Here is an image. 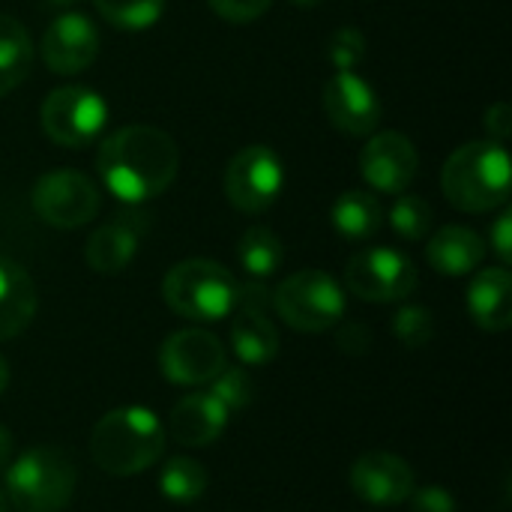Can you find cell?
I'll use <instances>...</instances> for the list:
<instances>
[{
  "label": "cell",
  "mask_w": 512,
  "mask_h": 512,
  "mask_svg": "<svg viewBox=\"0 0 512 512\" xmlns=\"http://www.w3.org/2000/svg\"><path fill=\"white\" fill-rule=\"evenodd\" d=\"M96 168L105 189L117 201L141 207L177 180L180 150L168 132L147 123H132L99 141Z\"/></svg>",
  "instance_id": "1"
},
{
  "label": "cell",
  "mask_w": 512,
  "mask_h": 512,
  "mask_svg": "<svg viewBox=\"0 0 512 512\" xmlns=\"http://www.w3.org/2000/svg\"><path fill=\"white\" fill-rule=\"evenodd\" d=\"M165 426L141 405L108 411L90 435V459L111 477H135L165 453Z\"/></svg>",
  "instance_id": "2"
},
{
  "label": "cell",
  "mask_w": 512,
  "mask_h": 512,
  "mask_svg": "<svg viewBox=\"0 0 512 512\" xmlns=\"http://www.w3.org/2000/svg\"><path fill=\"white\" fill-rule=\"evenodd\" d=\"M510 174V153L501 141H468L447 159L441 189L462 213H492L510 201Z\"/></svg>",
  "instance_id": "3"
},
{
  "label": "cell",
  "mask_w": 512,
  "mask_h": 512,
  "mask_svg": "<svg viewBox=\"0 0 512 512\" xmlns=\"http://www.w3.org/2000/svg\"><path fill=\"white\" fill-rule=\"evenodd\" d=\"M237 285L240 282L222 264L210 258H186L168 270L162 282V297L168 309L180 318L213 324L234 312Z\"/></svg>",
  "instance_id": "4"
},
{
  "label": "cell",
  "mask_w": 512,
  "mask_h": 512,
  "mask_svg": "<svg viewBox=\"0 0 512 512\" xmlns=\"http://www.w3.org/2000/svg\"><path fill=\"white\" fill-rule=\"evenodd\" d=\"M6 492L18 512H60L75 492V465L57 447H33L9 465Z\"/></svg>",
  "instance_id": "5"
},
{
  "label": "cell",
  "mask_w": 512,
  "mask_h": 512,
  "mask_svg": "<svg viewBox=\"0 0 512 512\" xmlns=\"http://www.w3.org/2000/svg\"><path fill=\"white\" fill-rule=\"evenodd\" d=\"M276 315L300 333L333 330L345 318V291L324 270H300L273 291Z\"/></svg>",
  "instance_id": "6"
},
{
  "label": "cell",
  "mask_w": 512,
  "mask_h": 512,
  "mask_svg": "<svg viewBox=\"0 0 512 512\" xmlns=\"http://www.w3.org/2000/svg\"><path fill=\"white\" fill-rule=\"evenodd\" d=\"M39 117L45 135L54 144L78 150L102 135L108 123V105L96 90L81 84H66L45 96Z\"/></svg>",
  "instance_id": "7"
},
{
  "label": "cell",
  "mask_w": 512,
  "mask_h": 512,
  "mask_svg": "<svg viewBox=\"0 0 512 512\" xmlns=\"http://www.w3.org/2000/svg\"><path fill=\"white\" fill-rule=\"evenodd\" d=\"M417 282L414 261L390 246L363 249L345 267V288L369 303H399L417 291Z\"/></svg>",
  "instance_id": "8"
},
{
  "label": "cell",
  "mask_w": 512,
  "mask_h": 512,
  "mask_svg": "<svg viewBox=\"0 0 512 512\" xmlns=\"http://www.w3.org/2000/svg\"><path fill=\"white\" fill-rule=\"evenodd\" d=\"M225 198L240 210V213H264L270 210L285 186V168L282 159L264 147V144H249L225 168L222 177Z\"/></svg>",
  "instance_id": "9"
},
{
  "label": "cell",
  "mask_w": 512,
  "mask_h": 512,
  "mask_svg": "<svg viewBox=\"0 0 512 512\" xmlns=\"http://www.w3.org/2000/svg\"><path fill=\"white\" fill-rule=\"evenodd\" d=\"M30 204L45 225L72 231V228L93 222V216L99 213V189L93 186L87 174L60 168V171L42 174L33 183Z\"/></svg>",
  "instance_id": "10"
},
{
  "label": "cell",
  "mask_w": 512,
  "mask_h": 512,
  "mask_svg": "<svg viewBox=\"0 0 512 512\" xmlns=\"http://www.w3.org/2000/svg\"><path fill=\"white\" fill-rule=\"evenodd\" d=\"M159 366L171 384L198 387V384H210L228 366V357H225V345L213 333L201 327H189L171 333L162 342Z\"/></svg>",
  "instance_id": "11"
},
{
  "label": "cell",
  "mask_w": 512,
  "mask_h": 512,
  "mask_svg": "<svg viewBox=\"0 0 512 512\" xmlns=\"http://www.w3.org/2000/svg\"><path fill=\"white\" fill-rule=\"evenodd\" d=\"M420 171V153L402 132H378L360 150V174L363 180L384 195L408 192Z\"/></svg>",
  "instance_id": "12"
},
{
  "label": "cell",
  "mask_w": 512,
  "mask_h": 512,
  "mask_svg": "<svg viewBox=\"0 0 512 512\" xmlns=\"http://www.w3.org/2000/svg\"><path fill=\"white\" fill-rule=\"evenodd\" d=\"M324 111L330 123L339 132L348 135H372L384 117V105L375 93V87L360 78L357 72H333V78L324 87Z\"/></svg>",
  "instance_id": "13"
},
{
  "label": "cell",
  "mask_w": 512,
  "mask_h": 512,
  "mask_svg": "<svg viewBox=\"0 0 512 512\" xmlns=\"http://www.w3.org/2000/svg\"><path fill=\"white\" fill-rule=\"evenodd\" d=\"M42 60L57 75L84 72L99 54V30L84 12H66L48 24L39 42Z\"/></svg>",
  "instance_id": "14"
},
{
  "label": "cell",
  "mask_w": 512,
  "mask_h": 512,
  "mask_svg": "<svg viewBox=\"0 0 512 512\" xmlns=\"http://www.w3.org/2000/svg\"><path fill=\"white\" fill-rule=\"evenodd\" d=\"M351 489L360 501L375 507H396L411 498L417 489L414 468L396 453H366L351 468Z\"/></svg>",
  "instance_id": "15"
},
{
  "label": "cell",
  "mask_w": 512,
  "mask_h": 512,
  "mask_svg": "<svg viewBox=\"0 0 512 512\" xmlns=\"http://www.w3.org/2000/svg\"><path fill=\"white\" fill-rule=\"evenodd\" d=\"M150 228V219L147 213L141 210H126V213H117L111 222H105L102 228H96L84 246V261L90 270L102 273V276H117L123 273L135 255H138V246H141V237L144 231Z\"/></svg>",
  "instance_id": "16"
},
{
  "label": "cell",
  "mask_w": 512,
  "mask_h": 512,
  "mask_svg": "<svg viewBox=\"0 0 512 512\" xmlns=\"http://www.w3.org/2000/svg\"><path fill=\"white\" fill-rule=\"evenodd\" d=\"M228 408L207 390L183 396L168 420V432L180 447H210L228 426Z\"/></svg>",
  "instance_id": "17"
},
{
  "label": "cell",
  "mask_w": 512,
  "mask_h": 512,
  "mask_svg": "<svg viewBox=\"0 0 512 512\" xmlns=\"http://www.w3.org/2000/svg\"><path fill=\"white\" fill-rule=\"evenodd\" d=\"M468 312L477 327L489 333H504L512 327V276L510 270L489 267L474 276L468 285Z\"/></svg>",
  "instance_id": "18"
},
{
  "label": "cell",
  "mask_w": 512,
  "mask_h": 512,
  "mask_svg": "<svg viewBox=\"0 0 512 512\" xmlns=\"http://www.w3.org/2000/svg\"><path fill=\"white\" fill-rule=\"evenodd\" d=\"M36 285L12 258L0 255V342L21 336L36 318Z\"/></svg>",
  "instance_id": "19"
},
{
  "label": "cell",
  "mask_w": 512,
  "mask_h": 512,
  "mask_svg": "<svg viewBox=\"0 0 512 512\" xmlns=\"http://www.w3.org/2000/svg\"><path fill=\"white\" fill-rule=\"evenodd\" d=\"M426 258L444 276H468L483 264L486 240L465 225H447L438 234H432Z\"/></svg>",
  "instance_id": "20"
},
{
  "label": "cell",
  "mask_w": 512,
  "mask_h": 512,
  "mask_svg": "<svg viewBox=\"0 0 512 512\" xmlns=\"http://www.w3.org/2000/svg\"><path fill=\"white\" fill-rule=\"evenodd\" d=\"M384 225V207L378 204L375 195L363 192V189H348L336 198L333 204V228L339 231V237L351 240V243H363L369 237H375Z\"/></svg>",
  "instance_id": "21"
},
{
  "label": "cell",
  "mask_w": 512,
  "mask_h": 512,
  "mask_svg": "<svg viewBox=\"0 0 512 512\" xmlns=\"http://www.w3.org/2000/svg\"><path fill=\"white\" fill-rule=\"evenodd\" d=\"M231 324V348L246 366H264L279 354V333L267 315L255 312H234Z\"/></svg>",
  "instance_id": "22"
},
{
  "label": "cell",
  "mask_w": 512,
  "mask_h": 512,
  "mask_svg": "<svg viewBox=\"0 0 512 512\" xmlns=\"http://www.w3.org/2000/svg\"><path fill=\"white\" fill-rule=\"evenodd\" d=\"M33 66V42L24 24L6 12H0V99L12 93Z\"/></svg>",
  "instance_id": "23"
},
{
  "label": "cell",
  "mask_w": 512,
  "mask_h": 512,
  "mask_svg": "<svg viewBox=\"0 0 512 512\" xmlns=\"http://www.w3.org/2000/svg\"><path fill=\"white\" fill-rule=\"evenodd\" d=\"M237 258L243 264V270L252 276V279H267L273 276L282 261H285V249H282V240L270 231V228H249L243 237H240V246H237Z\"/></svg>",
  "instance_id": "24"
},
{
  "label": "cell",
  "mask_w": 512,
  "mask_h": 512,
  "mask_svg": "<svg viewBox=\"0 0 512 512\" xmlns=\"http://www.w3.org/2000/svg\"><path fill=\"white\" fill-rule=\"evenodd\" d=\"M159 492L171 504H192L207 492V471L189 456L171 459L159 474Z\"/></svg>",
  "instance_id": "25"
},
{
  "label": "cell",
  "mask_w": 512,
  "mask_h": 512,
  "mask_svg": "<svg viewBox=\"0 0 512 512\" xmlns=\"http://www.w3.org/2000/svg\"><path fill=\"white\" fill-rule=\"evenodd\" d=\"M432 219H435V213H432L429 201L420 198V195H411V192H399L390 213H387L390 228L408 243L426 240L429 231H432Z\"/></svg>",
  "instance_id": "26"
},
{
  "label": "cell",
  "mask_w": 512,
  "mask_h": 512,
  "mask_svg": "<svg viewBox=\"0 0 512 512\" xmlns=\"http://www.w3.org/2000/svg\"><path fill=\"white\" fill-rule=\"evenodd\" d=\"M93 6L117 30H147L165 12V0H93Z\"/></svg>",
  "instance_id": "27"
},
{
  "label": "cell",
  "mask_w": 512,
  "mask_h": 512,
  "mask_svg": "<svg viewBox=\"0 0 512 512\" xmlns=\"http://www.w3.org/2000/svg\"><path fill=\"white\" fill-rule=\"evenodd\" d=\"M210 384H213L210 393L228 408V414L243 411L255 399V381L243 366H225Z\"/></svg>",
  "instance_id": "28"
},
{
  "label": "cell",
  "mask_w": 512,
  "mask_h": 512,
  "mask_svg": "<svg viewBox=\"0 0 512 512\" xmlns=\"http://www.w3.org/2000/svg\"><path fill=\"white\" fill-rule=\"evenodd\" d=\"M393 336L405 348H426L435 336V318L426 306H402L393 315Z\"/></svg>",
  "instance_id": "29"
},
{
  "label": "cell",
  "mask_w": 512,
  "mask_h": 512,
  "mask_svg": "<svg viewBox=\"0 0 512 512\" xmlns=\"http://www.w3.org/2000/svg\"><path fill=\"white\" fill-rule=\"evenodd\" d=\"M366 36L357 27H339L327 42V60L336 72H354L366 60Z\"/></svg>",
  "instance_id": "30"
},
{
  "label": "cell",
  "mask_w": 512,
  "mask_h": 512,
  "mask_svg": "<svg viewBox=\"0 0 512 512\" xmlns=\"http://www.w3.org/2000/svg\"><path fill=\"white\" fill-rule=\"evenodd\" d=\"M213 6V12L231 24H249L255 18H261L273 0H207Z\"/></svg>",
  "instance_id": "31"
},
{
  "label": "cell",
  "mask_w": 512,
  "mask_h": 512,
  "mask_svg": "<svg viewBox=\"0 0 512 512\" xmlns=\"http://www.w3.org/2000/svg\"><path fill=\"white\" fill-rule=\"evenodd\" d=\"M273 309V291H267V285L261 279L237 285V303L234 312H255V315H267ZM231 312V315H234Z\"/></svg>",
  "instance_id": "32"
},
{
  "label": "cell",
  "mask_w": 512,
  "mask_h": 512,
  "mask_svg": "<svg viewBox=\"0 0 512 512\" xmlns=\"http://www.w3.org/2000/svg\"><path fill=\"white\" fill-rule=\"evenodd\" d=\"M411 512H456V498L444 486H423L411 492Z\"/></svg>",
  "instance_id": "33"
},
{
  "label": "cell",
  "mask_w": 512,
  "mask_h": 512,
  "mask_svg": "<svg viewBox=\"0 0 512 512\" xmlns=\"http://www.w3.org/2000/svg\"><path fill=\"white\" fill-rule=\"evenodd\" d=\"M486 129H489V138L492 141H501L507 144V138L512 135V108L510 102H492L486 108Z\"/></svg>",
  "instance_id": "34"
},
{
  "label": "cell",
  "mask_w": 512,
  "mask_h": 512,
  "mask_svg": "<svg viewBox=\"0 0 512 512\" xmlns=\"http://www.w3.org/2000/svg\"><path fill=\"white\" fill-rule=\"evenodd\" d=\"M339 348H342L345 354L360 357V354H366V351L372 348V333H369L360 321H351V324H345V327L339 330Z\"/></svg>",
  "instance_id": "35"
},
{
  "label": "cell",
  "mask_w": 512,
  "mask_h": 512,
  "mask_svg": "<svg viewBox=\"0 0 512 512\" xmlns=\"http://www.w3.org/2000/svg\"><path fill=\"white\" fill-rule=\"evenodd\" d=\"M492 249L507 267L512 261V210H504L492 225Z\"/></svg>",
  "instance_id": "36"
},
{
  "label": "cell",
  "mask_w": 512,
  "mask_h": 512,
  "mask_svg": "<svg viewBox=\"0 0 512 512\" xmlns=\"http://www.w3.org/2000/svg\"><path fill=\"white\" fill-rule=\"evenodd\" d=\"M12 459V435L6 429H0V468H6Z\"/></svg>",
  "instance_id": "37"
},
{
  "label": "cell",
  "mask_w": 512,
  "mask_h": 512,
  "mask_svg": "<svg viewBox=\"0 0 512 512\" xmlns=\"http://www.w3.org/2000/svg\"><path fill=\"white\" fill-rule=\"evenodd\" d=\"M6 384H9V366H6V360L0 357V393L6 390Z\"/></svg>",
  "instance_id": "38"
},
{
  "label": "cell",
  "mask_w": 512,
  "mask_h": 512,
  "mask_svg": "<svg viewBox=\"0 0 512 512\" xmlns=\"http://www.w3.org/2000/svg\"><path fill=\"white\" fill-rule=\"evenodd\" d=\"M291 3H297V6H303V9H312V6H318V3H324V0H291Z\"/></svg>",
  "instance_id": "39"
},
{
  "label": "cell",
  "mask_w": 512,
  "mask_h": 512,
  "mask_svg": "<svg viewBox=\"0 0 512 512\" xmlns=\"http://www.w3.org/2000/svg\"><path fill=\"white\" fill-rule=\"evenodd\" d=\"M45 3H51V6H72V3H78V0H45Z\"/></svg>",
  "instance_id": "40"
},
{
  "label": "cell",
  "mask_w": 512,
  "mask_h": 512,
  "mask_svg": "<svg viewBox=\"0 0 512 512\" xmlns=\"http://www.w3.org/2000/svg\"><path fill=\"white\" fill-rule=\"evenodd\" d=\"M0 512H6V495L0 492Z\"/></svg>",
  "instance_id": "41"
}]
</instances>
